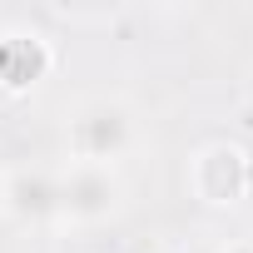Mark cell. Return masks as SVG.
Segmentation results:
<instances>
[{"instance_id": "6da1fadb", "label": "cell", "mask_w": 253, "mask_h": 253, "mask_svg": "<svg viewBox=\"0 0 253 253\" xmlns=\"http://www.w3.org/2000/svg\"><path fill=\"white\" fill-rule=\"evenodd\" d=\"M65 144H70V159L75 164H109L119 154L134 149V114L124 99H84L70 119H65Z\"/></svg>"}, {"instance_id": "7a4b0ae2", "label": "cell", "mask_w": 253, "mask_h": 253, "mask_svg": "<svg viewBox=\"0 0 253 253\" xmlns=\"http://www.w3.org/2000/svg\"><path fill=\"white\" fill-rule=\"evenodd\" d=\"M55 184H60V218H70V223H99V218H109L114 209H119V174L109 169V164H65L60 174H55Z\"/></svg>"}, {"instance_id": "3957f363", "label": "cell", "mask_w": 253, "mask_h": 253, "mask_svg": "<svg viewBox=\"0 0 253 253\" xmlns=\"http://www.w3.org/2000/svg\"><path fill=\"white\" fill-rule=\"evenodd\" d=\"M189 184H194V194H199L204 204L228 209V204H238V199L248 194V154H243L238 144L213 139V144H204V149L189 159Z\"/></svg>"}, {"instance_id": "277c9868", "label": "cell", "mask_w": 253, "mask_h": 253, "mask_svg": "<svg viewBox=\"0 0 253 253\" xmlns=\"http://www.w3.org/2000/svg\"><path fill=\"white\" fill-rule=\"evenodd\" d=\"M0 209L15 218H60V184L45 169L0 174Z\"/></svg>"}, {"instance_id": "5b68a950", "label": "cell", "mask_w": 253, "mask_h": 253, "mask_svg": "<svg viewBox=\"0 0 253 253\" xmlns=\"http://www.w3.org/2000/svg\"><path fill=\"white\" fill-rule=\"evenodd\" d=\"M218 253H253V243H228V248H218Z\"/></svg>"}, {"instance_id": "8992f818", "label": "cell", "mask_w": 253, "mask_h": 253, "mask_svg": "<svg viewBox=\"0 0 253 253\" xmlns=\"http://www.w3.org/2000/svg\"><path fill=\"white\" fill-rule=\"evenodd\" d=\"M184 253H218V248H184Z\"/></svg>"}]
</instances>
